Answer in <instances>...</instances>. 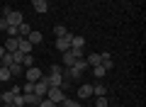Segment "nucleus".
<instances>
[{
	"instance_id": "7ed1b4c3",
	"label": "nucleus",
	"mask_w": 146,
	"mask_h": 107,
	"mask_svg": "<svg viewBox=\"0 0 146 107\" xmlns=\"http://www.w3.org/2000/svg\"><path fill=\"white\" fill-rule=\"evenodd\" d=\"M46 92H49V83H46V76H42L39 80L34 83V95H39V97H46Z\"/></svg>"
},
{
	"instance_id": "bb28decb",
	"label": "nucleus",
	"mask_w": 146,
	"mask_h": 107,
	"mask_svg": "<svg viewBox=\"0 0 146 107\" xmlns=\"http://www.w3.org/2000/svg\"><path fill=\"white\" fill-rule=\"evenodd\" d=\"M36 107H56V105H54V102L49 100V97H42V102H39Z\"/></svg>"
},
{
	"instance_id": "c85d7f7f",
	"label": "nucleus",
	"mask_w": 146,
	"mask_h": 107,
	"mask_svg": "<svg viewBox=\"0 0 146 107\" xmlns=\"http://www.w3.org/2000/svg\"><path fill=\"white\" fill-rule=\"evenodd\" d=\"M7 37H20V34H17V27H12V25H7Z\"/></svg>"
},
{
	"instance_id": "f8f14e48",
	"label": "nucleus",
	"mask_w": 146,
	"mask_h": 107,
	"mask_svg": "<svg viewBox=\"0 0 146 107\" xmlns=\"http://www.w3.org/2000/svg\"><path fill=\"white\" fill-rule=\"evenodd\" d=\"M27 39L32 41V46H36V44H42V39H44V34H42V32H36V29H32L29 34H27Z\"/></svg>"
},
{
	"instance_id": "1a4fd4ad",
	"label": "nucleus",
	"mask_w": 146,
	"mask_h": 107,
	"mask_svg": "<svg viewBox=\"0 0 146 107\" xmlns=\"http://www.w3.org/2000/svg\"><path fill=\"white\" fill-rule=\"evenodd\" d=\"M83 46H85V37L71 34V49H83Z\"/></svg>"
},
{
	"instance_id": "b1692460",
	"label": "nucleus",
	"mask_w": 146,
	"mask_h": 107,
	"mask_svg": "<svg viewBox=\"0 0 146 107\" xmlns=\"http://www.w3.org/2000/svg\"><path fill=\"white\" fill-rule=\"evenodd\" d=\"M54 34H56V37H63V34H68V29H66L63 25H56V27H54Z\"/></svg>"
},
{
	"instance_id": "dca6fc26",
	"label": "nucleus",
	"mask_w": 146,
	"mask_h": 107,
	"mask_svg": "<svg viewBox=\"0 0 146 107\" xmlns=\"http://www.w3.org/2000/svg\"><path fill=\"white\" fill-rule=\"evenodd\" d=\"M10 78H12L10 68H7V66H0V83H7Z\"/></svg>"
},
{
	"instance_id": "f3484780",
	"label": "nucleus",
	"mask_w": 146,
	"mask_h": 107,
	"mask_svg": "<svg viewBox=\"0 0 146 107\" xmlns=\"http://www.w3.org/2000/svg\"><path fill=\"white\" fill-rule=\"evenodd\" d=\"M85 63H88V68H93V66H100V54H90V56L85 58Z\"/></svg>"
},
{
	"instance_id": "6e6552de",
	"label": "nucleus",
	"mask_w": 146,
	"mask_h": 107,
	"mask_svg": "<svg viewBox=\"0 0 146 107\" xmlns=\"http://www.w3.org/2000/svg\"><path fill=\"white\" fill-rule=\"evenodd\" d=\"M100 63L105 66V71H112V66H115V61H112V54L102 51V54H100Z\"/></svg>"
},
{
	"instance_id": "393cba45",
	"label": "nucleus",
	"mask_w": 146,
	"mask_h": 107,
	"mask_svg": "<svg viewBox=\"0 0 146 107\" xmlns=\"http://www.w3.org/2000/svg\"><path fill=\"white\" fill-rule=\"evenodd\" d=\"M63 107H83V105H80V100H68L66 97L63 100Z\"/></svg>"
},
{
	"instance_id": "72a5a7b5",
	"label": "nucleus",
	"mask_w": 146,
	"mask_h": 107,
	"mask_svg": "<svg viewBox=\"0 0 146 107\" xmlns=\"http://www.w3.org/2000/svg\"><path fill=\"white\" fill-rule=\"evenodd\" d=\"M3 54H5V46H0V58H3Z\"/></svg>"
},
{
	"instance_id": "423d86ee",
	"label": "nucleus",
	"mask_w": 146,
	"mask_h": 107,
	"mask_svg": "<svg viewBox=\"0 0 146 107\" xmlns=\"http://www.w3.org/2000/svg\"><path fill=\"white\" fill-rule=\"evenodd\" d=\"M32 41L27 39V37H17V51H22V54H32Z\"/></svg>"
},
{
	"instance_id": "aec40b11",
	"label": "nucleus",
	"mask_w": 146,
	"mask_h": 107,
	"mask_svg": "<svg viewBox=\"0 0 146 107\" xmlns=\"http://www.w3.org/2000/svg\"><path fill=\"white\" fill-rule=\"evenodd\" d=\"M90 71H93V76H95V78H105V73H107V71H105V66H102V63H100V66H93Z\"/></svg>"
},
{
	"instance_id": "5701e85b",
	"label": "nucleus",
	"mask_w": 146,
	"mask_h": 107,
	"mask_svg": "<svg viewBox=\"0 0 146 107\" xmlns=\"http://www.w3.org/2000/svg\"><path fill=\"white\" fill-rule=\"evenodd\" d=\"M22 66H25V68L34 66V56H32V54H25V58H22Z\"/></svg>"
},
{
	"instance_id": "0eeeda50",
	"label": "nucleus",
	"mask_w": 146,
	"mask_h": 107,
	"mask_svg": "<svg viewBox=\"0 0 146 107\" xmlns=\"http://www.w3.org/2000/svg\"><path fill=\"white\" fill-rule=\"evenodd\" d=\"M7 20V25H12V27H17V25H22V22H25V17H22V12H17V10H12L10 15L5 17Z\"/></svg>"
},
{
	"instance_id": "a211bd4d",
	"label": "nucleus",
	"mask_w": 146,
	"mask_h": 107,
	"mask_svg": "<svg viewBox=\"0 0 146 107\" xmlns=\"http://www.w3.org/2000/svg\"><path fill=\"white\" fill-rule=\"evenodd\" d=\"M12 63H15V61H12V54H10V51H5V54H3V58H0V66H7V68H10Z\"/></svg>"
},
{
	"instance_id": "4be33fe9",
	"label": "nucleus",
	"mask_w": 146,
	"mask_h": 107,
	"mask_svg": "<svg viewBox=\"0 0 146 107\" xmlns=\"http://www.w3.org/2000/svg\"><path fill=\"white\" fill-rule=\"evenodd\" d=\"M10 73H12V76H20V73H25V66H22V63H12Z\"/></svg>"
},
{
	"instance_id": "412c9836",
	"label": "nucleus",
	"mask_w": 146,
	"mask_h": 107,
	"mask_svg": "<svg viewBox=\"0 0 146 107\" xmlns=\"http://www.w3.org/2000/svg\"><path fill=\"white\" fill-rule=\"evenodd\" d=\"M105 92H107V88H105L102 83H98V85H93V95H98V97H102Z\"/></svg>"
},
{
	"instance_id": "20e7f679",
	"label": "nucleus",
	"mask_w": 146,
	"mask_h": 107,
	"mask_svg": "<svg viewBox=\"0 0 146 107\" xmlns=\"http://www.w3.org/2000/svg\"><path fill=\"white\" fill-rule=\"evenodd\" d=\"M42 76H44V73L39 71L36 66H29V68H25V80H27V83H36V80H39Z\"/></svg>"
},
{
	"instance_id": "473e14b6",
	"label": "nucleus",
	"mask_w": 146,
	"mask_h": 107,
	"mask_svg": "<svg viewBox=\"0 0 146 107\" xmlns=\"http://www.w3.org/2000/svg\"><path fill=\"white\" fill-rule=\"evenodd\" d=\"M7 29V20H5V17H0V32H5Z\"/></svg>"
},
{
	"instance_id": "4468645a",
	"label": "nucleus",
	"mask_w": 146,
	"mask_h": 107,
	"mask_svg": "<svg viewBox=\"0 0 146 107\" xmlns=\"http://www.w3.org/2000/svg\"><path fill=\"white\" fill-rule=\"evenodd\" d=\"M76 61H78V58L73 56L71 51H63V66H66V68H71V66H73Z\"/></svg>"
},
{
	"instance_id": "4c0bfd02",
	"label": "nucleus",
	"mask_w": 146,
	"mask_h": 107,
	"mask_svg": "<svg viewBox=\"0 0 146 107\" xmlns=\"http://www.w3.org/2000/svg\"><path fill=\"white\" fill-rule=\"evenodd\" d=\"M0 85H3V83H0Z\"/></svg>"
},
{
	"instance_id": "39448f33",
	"label": "nucleus",
	"mask_w": 146,
	"mask_h": 107,
	"mask_svg": "<svg viewBox=\"0 0 146 107\" xmlns=\"http://www.w3.org/2000/svg\"><path fill=\"white\" fill-rule=\"evenodd\" d=\"M56 49L61 51V54L71 49V32H68V34H63V37H56Z\"/></svg>"
},
{
	"instance_id": "f257e3e1",
	"label": "nucleus",
	"mask_w": 146,
	"mask_h": 107,
	"mask_svg": "<svg viewBox=\"0 0 146 107\" xmlns=\"http://www.w3.org/2000/svg\"><path fill=\"white\" fill-rule=\"evenodd\" d=\"M85 68H88V63H85V58H78V61L73 63L71 68H68V78H71V80H78V78H80V76L85 73Z\"/></svg>"
},
{
	"instance_id": "c9c22d12",
	"label": "nucleus",
	"mask_w": 146,
	"mask_h": 107,
	"mask_svg": "<svg viewBox=\"0 0 146 107\" xmlns=\"http://www.w3.org/2000/svg\"><path fill=\"white\" fill-rule=\"evenodd\" d=\"M42 3H51V0H42Z\"/></svg>"
},
{
	"instance_id": "6ab92c4d",
	"label": "nucleus",
	"mask_w": 146,
	"mask_h": 107,
	"mask_svg": "<svg viewBox=\"0 0 146 107\" xmlns=\"http://www.w3.org/2000/svg\"><path fill=\"white\" fill-rule=\"evenodd\" d=\"M29 32H32V27L27 25V22H22V25H17V34H20V37H27Z\"/></svg>"
},
{
	"instance_id": "f03ea898",
	"label": "nucleus",
	"mask_w": 146,
	"mask_h": 107,
	"mask_svg": "<svg viewBox=\"0 0 146 107\" xmlns=\"http://www.w3.org/2000/svg\"><path fill=\"white\" fill-rule=\"evenodd\" d=\"M46 97L54 102V105H63V100H66V95H63V88H49Z\"/></svg>"
},
{
	"instance_id": "2f4dec72",
	"label": "nucleus",
	"mask_w": 146,
	"mask_h": 107,
	"mask_svg": "<svg viewBox=\"0 0 146 107\" xmlns=\"http://www.w3.org/2000/svg\"><path fill=\"white\" fill-rule=\"evenodd\" d=\"M25 92H34V83H27L25 80Z\"/></svg>"
},
{
	"instance_id": "f704fd0d",
	"label": "nucleus",
	"mask_w": 146,
	"mask_h": 107,
	"mask_svg": "<svg viewBox=\"0 0 146 107\" xmlns=\"http://www.w3.org/2000/svg\"><path fill=\"white\" fill-rule=\"evenodd\" d=\"M0 105H3V92H0Z\"/></svg>"
},
{
	"instance_id": "9b49d317",
	"label": "nucleus",
	"mask_w": 146,
	"mask_h": 107,
	"mask_svg": "<svg viewBox=\"0 0 146 107\" xmlns=\"http://www.w3.org/2000/svg\"><path fill=\"white\" fill-rule=\"evenodd\" d=\"M22 97H25V105H39L42 102V97L34 95V92H22Z\"/></svg>"
},
{
	"instance_id": "9d476101",
	"label": "nucleus",
	"mask_w": 146,
	"mask_h": 107,
	"mask_svg": "<svg viewBox=\"0 0 146 107\" xmlns=\"http://www.w3.org/2000/svg\"><path fill=\"white\" fill-rule=\"evenodd\" d=\"M90 95H93V85H88V83H83V85L78 88V97H80V100H88Z\"/></svg>"
},
{
	"instance_id": "c756f323",
	"label": "nucleus",
	"mask_w": 146,
	"mask_h": 107,
	"mask_svg": "<svg viewBox=\"0 0 146 107\" xmlns=\"http://www.w3.org/2000/svg\"><path fill=\"white\" fill-rule=\"evenodd\" d=\"M49 73H63V66H58V63H54V66L49 68Z\"/></svg>"
},
{
	"instance_id": "7c9ffc66",
	"label": "nucleus",
	"mask_w": 146,
	"mask_h": 107,
	"mask_svg": "<svg viewBox=\"0 0 146 107\" xmlns=\"http://www.w3.org/2000/svg\"><path fill=\"white\" fill-rule=\"evenodd\" d=\"M68 51H71L76 58H83V49H68Z\"/></svg>"
},
{
	"instance_id": "e433bc0d",
	"label": "nucleus",
	"mask_w": 146,
	"mask_h": 107,
	"mask_svg": "<svg viewBox=\"0 0 146 107\" xmlns=\"http://www.w3.org/2000/svg\"><path fill=\"white\" fill-rule=\"evenodd\" d=\"M56 107H63V105H56Z\"/></svg>"
},
{
	"instance_id": "a878e982",
	"label": "nucleus",
	"mask_w": 146,
	"mask_h": 107,
	"mask_svg": "<svg viewBox=\"0 0 146 107\" xmlns=\"http://www.w3.org/2000/svg\"><path fill=\"white\" fill-rule=\"evenodd\" d=\"M12 105H15V107H25V97H22V92H20V95H15Z\"/></svg>"
},
{
	"instance_id": "2eb2a0df",
	"label": "nucleus",
	"mask_w": 146,
	"mask_h": 107,
	"mask_svg": "<svg viewBox=\"0 0 146 107\" xmlns=\"http://www.w3.org/2000/svg\"><path fill=\"white\" fill-rule=\"evenodd\" d=\"M5 51H17V37H7V41H5Z\"/></svg>"
},
{
	"instance_id": "cd10ccee",
	"label": "nucleus",
	"mask_w": 146,
	"mask_h": 107,
	"mask_svg": "<svg viewBox=\"0 0 146 107\" xmlns=\"http://www.w3.org/2000/svg\"><path fill=\"white\" fill-rule=\"evenodd\" d=\"M107 105H110V102H107V97H105V95L98 97V102H95V107H107Z\"/></svg>"
},
{
	"instance_id": "ddd939ff",
	"label": "nucleus",
	"mask_w": 146,
	"mask_h": 107,
	"mask_svg": "<svg viewBox=\"0 0 146 107\" xmlns=\"http://www.w3.org/2000/svg\"><path fill=\"white\" fill-rule=\"evenodd\" d=\"M34 3V10L39 12V15H46L49 12V3H42V0H32Z\"/></svg>"
}]
</instances>
